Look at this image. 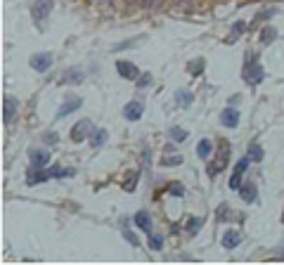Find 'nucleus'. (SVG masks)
Returning a JSON list of instances; mask_svg holds the SVG:
<instances>
[{
	"mask_svg": "<svg viewBox=\"0 0 284 265\" xmlns=\"http://www.w3.org/2000/svg\"><path fill=\"white\" fill-rule=\"evenodd\" d=\"M244 81L249 83V85H258V83L263 81V69L261 64L254 60L246 62V67H244Z\"/></svg>",
	"mask_w": 284,
	"mask_h": 265,
	"instance_id": "nucleus-1",
	"label": "nucleus"
},
{
	"mask_svg": "<svg viewBox=\"0 0 284 265\" xmlns=\"http://www.w3.org/2000/svg\"><path fill=\"white\" fill-rule=\"evenodd\" d=\"M52 5H55V0H36V3H34L31 14H34V19H36V24H38V26H43V21H45V17L50 14Z\"/></svg>",
	"mask_w": 284,
	"mask_h": 265,
	"instance_id": "nucleus-2",
	"label": "nucleus"
},
{
	"mask_svg": "<svg viewBox=\"0 0 284 265\" xmlns=\"http://www.w3.org/2000/svg\"><path fill=\"white\" fill-rule=\"evenodd\" d=\"M92 135V123L88 121V119H83V121H78L74 128H71V140L74 142H83L85 137Z\"/></svg>",
	"mask_w": 284,
	"mask_h": 265,
	"instance_id": "nucleus-3",
	"label": "nucleus"
},
{
	"mask_svg": "<svg viewBox=\"0 0 284 265\" xmlns=\"http://www.w3.org/2000/svg\"><path fill=\"white\" fill-rule=\"evenodd\" d=\"M116 69H118V74H121V78H125V81H138L140 78V71H138V67L133 64V62H128V60H118L116 62Z\"/></svg>",
	"mask_w": 284,
	"mask_h": 265,
	"instance_id": "nucleus-4",
	"label": "nucleus"
},
{
	"mask_svg": "<svg viewBox=\"0 0 284 265\" xmlns=\"http://www.w3.org/2000/svg\"><path fill=\"white\" fill-rule=\"evenodd\" d=\"M251 159H242V161L237 163V168L232 170V178H230V190H242V178L246 173V166H249Z\"/></svg>",
	"mask_w": 284,
	"mask_h": 265,
	"instance_id": "nucleus-5",
	"label": "nucleus"
},
{
	"mask_svg": "<svg viewBox=\"0 0 284 265\" xmlns=\"http://www.w3.org/2000/svg\"><path fill=\"white\" fill-rule=\"evenodd\" d=\"M52 67V54L50 52H38L31 57V69H36V71H48V69Z\"/></svg>",
	"mask_w": 284,
	"mask_h": 265,
	"instance_id": "nucleus-6",
	"label": "nucleus"
},
{
	"mask_svg": "<svg viewBox=\"0 0 284 265\" xmlns=\"http://www.w3.org/2000/svg\"><path fill=\"white\" fill-rule=\"evenodd\" d=\"M3 119H5V123L17 119V100L12 95H5V100H3Z\"/></svg>",
	"mask_w": 284,
	"mask_h": 265,
	"instance_id": "nucleus-7",
	"label": "nucleus"
},
{
	"mask_svg": "<svg viewBox=\"0 0 284 265\" xmlns=\"http://www.w3.org/2000/svg\"><path fill=\"white\" fill-rule=\"evenodd\" d=\"M135 225H138V230H142L145 234H152V232H154L152 216H149L147 211H138V213H135Z\"/></svg>",
	"mask_w": 284,
	"mask_h": 265,
	"instance_id": "nucleus-8",
	"label": "nucleus"
},
{
	"mask_svg": "<svg viewBox=\"0 0 284 265\" xmlns=\"http://www.w3.org/2000/svg\"><path fill=\"white\" fill-rule=\"evenodd\" d=\"M228 159H230V152L223 147V150H220V157H218L213 163H211V166H208V175L215 178L218 173H220V170H225V166H228Z\"/></svg>",
	"mask_w": 284,
	"mask_h": 265,
	"instance_id": "nucleus-9",
	"label": "nucleus"
},
{
	"mask_svg": "<svg viewBox=\"0 0 284 265\" xmlns=\"http://www.w3.org/2000/svg\"><path fill=\"white\" fill-rule=\"evenodd\" d=\"M142 111H145L142 102H135V100L123 107V116L128 119V121H138V119H142Z\"/></svg>",
	"mask_w": 284,
	"mask_h": 265,
	"instance_id": "nucleus-10",
	"label": "nucleus"
},
{
	"mask_svg": "<svg viewBox=\"0 0 284 265\" xmlns=\"http://www.w3.org/2000/svg\"><path fill=\"white\" fill-rule=\"evenodd\" d=\"M220 121L225 128H237V123H239V111L232 107L228 109H223V114H220Z\"/></svg>",
	"mask_w": 284,
	"mask_h": 265,
	"instance_id": "nucleus-11",
	"label": "nucleus"
},
{
	"mask_svg": "<svg viewBox=\"0 0 284 265\" xmlns=\"http://www.w3.org/2000/svg\"><path fill=\"white\" fill-rule=\"evenodd\" d=\"M31 166H38V168H43V166H48L50 161V150H31Z\"/></svg>",
	"mask_w": 284,
	"mask_h": 265,
	"instance_id": "nucleus-12",
	"label": "nucleus"
},
{
	"mask_svg": "<svg viewBox=\"0 0 284 265\" xmlns=\"http://www.w3.org/2000/svg\"><path fill=\"white\" fill-rule=\"evenodd\" d=\"M83 81H85V74L81 69H69V71H64L62 83H67V85H78V83H83Z\"/></svg>",
	"mask_w": 284,
	"mask_h": 265,
	"instance_id": "nucleus-13",
	"label": "nucleus"
},
{
	"mask_svg": "<svg viewBox=\"0 0 284 265\" xmlns=\"http://www.w3.org/2000/svg\"><path fill=\"white\" fill-rule=\"evenodd\" d=\"M76 109H81V100H78V97H69V100H67V102H64L62 107H59L57 116H59V119H64L67 114H74Z\"/></svg>",
	"mask_w": 284,
	"mask_h": 265,
	"instance_id": "nucleus-14",
	"label": "nucleus"
},
{
	"mask_svg": "<svg viewBox=\"0 0 284 265\" xmlns=\"http://www.w3.org/2000/svg\"><path fill=\"white\" fill-rule=\"evenodd\" d=\"M211 152H213V142H211V140H206V137H204V140H199V144H197V154H199L201 159H208V157H211Z\"/></svg>",
	"mask_w": 284,
	"mask_h": 265,
	"instance_id": "nucleus-15",
	"label": "nucleus"
},
{
	"mask_svg": "<svg viewBox=\"0 0 284 265\" xmlns=\"http://www.w3.org/2000/svg\"><path fill=\"white\" fill-rule=\"evenodd\" d=\"M239 194H242V199L244 201H256V185L254 183H246V185H242V190H239Z\"/></svg>",
	"mask_w": 284,
	"mask_h": 265,
	"instance_id": "nucleus-16",
	"label": "nucleus"
},
{
	"mask_svg": "<svg viewBox=\"0 0 284 265\" xmlns=\"http://www.w3.org/2000/svg\"><path fill=\"white\" fill-rule=\"evenodd\" d=\"M237 244H239V234H237L235 230H228L223 234V246H225V249H235Z\"/></svg>",
	"mask_w": 284,
	"mask_h": 265,
	"instance_id": "nucleus-17",
	"label": "nucleus"
},
{
	"mask_svg": "<svg viewBox=\"0 0 284 265\" xmlns=\"http://www.w3.org/2000/svg\"><path fill=\"white\" fill-rule=\"evenodd\" d=\"M192 100H194V95L190 90H178V93H175V102L180 104V107H190Z\"/></svg>",
	"mask_w": 284,
	"mask_h": 265,
	"instance_id": "nucleus-18",
	"label": "nucleus"
},
{
	"mask_svg": "<svg viewBox=\"0 0 284 265\" xmlns=\"http://www.w3.org/2000/svg\"><path fill=\"white\" fill-rule=\"evenodd\" d=\"M104 142H107V130H104V128L95 130V135H92V147H95V150H100Z\"/></svg>",
	"mask_w": 284,
	"mask_h": 265,
	"instance_id": "nucleus-19",
	"label": "nucleus"
},
{
	"mask_svg": "<svg viewBox=\"0 0 284 265\" xmlns=\"http://www.w3.org/2000/svg\"><path fill=\"white\" fill-rule=\"evenodd\" d=\"M161 246H164V237H159V234H149V249L152 251H161Z\"/></svg>",
	"mask_w": 284,
	"mask_h": 265,
	"instance_id": "nucleus-20",
	"label": "nucleus"
},
{
	"mask_svg": "<svg viewBox=\"0 0 284 265\" xmlns=\"http://www.w3.org/2000/svg\"><path fill=\"white\" fill-rule=\"evenodd\" d=\"M275 36H277V31H275L272 26L263 28V34H261V43H263V45H268V43H272V38H275Z\"/></svg>",
	"mask_w": 284,
	"mask_h": 265,
	"instance_id": "nucleus-21",
	"label": "nucleus"
},
{
	"mask_svg": "<svg viewBox=\"0 0 284 265\" xmlns=\"http://www.w3.org/2000/svg\"><path fill=\"white\" fill-rule=\"evenodd\" d=\"M171 137H173L175 142H185V140H187V130L185 128H171Z\"/></svg>",
	"mask_w": 284,
	"mask_h": 265,
	"instance_id": "nucleus-22",
	"label": "nucleus"
},
{
	"mask_svg": "<svg viewBox=\"0 0 284 265\" xmlns=\"http://www.w3.org/2000/svg\"><path fill=\"white\" fill-rule=\"evenodd\" d=\"M249 159H251V161H261V159H263V150H261L256 142L249 147Z\"/></svg>",
	"mask_w": 284,
	"mask_h": 265,
	"instance_id": "nucleus-23",
	"label": "nucleus"
},
{
	"mask_svg": "<svg viewBox=\"0 0 284 265\" xmlns=\"http://www.w3.org/2000/svg\"><path fill=\"white\" fill-rule=\"evenodd\" d=\"M201 227V218H190L187 220V232L190 234H197V230Z\"/></svg>",
	"mask_w": 284,
	"mask_h": 265,
	"instance_id": "nucleus-24",
	"label": "nucleus"
},
{
	"mask_svg": "<svg viewBox=\"0 0 284 265\" xmlns=\"http://www.w3.org/2000/svg\"><path fill=\"white\" fill-rule=\"evenodd\" d=\"M152 74H145V76H140L138 78V88H147V85H152Z\"/></svg>",
	"mask_w": 284,
	"mask_h": 265,
	"instance_id": "nucleus-25",
	"label": "nucleus"
},
{
	"mask_svg": "<svg viewBox=\"0 0 284 265\" xmlns=\"http://www.w3.org/2000/svg\"><path fill=\"white\" fill-rule=\"evenodd\" d=\"M168 192H171L173 197H182V194H185V187H182L180 183H173V185H171V190H168Z\"/></svg>",
	"mask_w": 284,
	"mask_h": 265,
	"instance_id": "nucleus-26",
	"label": "nucleus"
},
{
	"mask_svg": "<svg viewBox=\"0 0 284 265\" xmlns=\"http://www.w3.org/2000/svg\"><path fill=\"white\" fill-rule=\"evenodd\" d=\"M178 163H182V157H166V159H161V166H178Z\"/></svg>",
	"mask_w": 284,
	"mask_h": 265,
	"instance_id": "nucleus-27",
	"label": "nucleus"
},
{
	"mask_svg": "<svg viewBox=\"0 0 284 265\" xmlns=\"http://www.w3.org/2000/svg\"><path fill=\"white\" fill-rule=\"evenodd\" d=\"M201 69H204V62H192V64H190V71H192V76H199L201 74Z\"/></svg>",
	"mask_w": 284,
	"mask_h": 265,
	"instance_id": "nucleus-28",
	"label": "nucleus"
},
{
	"mask_svg": "<svg viewBox=\"0 0 284 265\" xmlns=\"http://www.w3.org/2000/svg\"><path fill=\"white\" fill-rule=\"evenodd\" d=\"M123 237L128 239V242H131L133 246H138V244H140V242H138V237H135V234H133V232L128 230V227H123Z\"/></svg>",
	"mask_w": 284,
	"mask_h": 265,
	"instance_id": "nucleus-29",
	"label": "nucleus"
},
{
	"mask_svg": "<svg viewBox=\"0 0 284 265\" xmlns=\"http://www.w3.org/2000/svg\"><path fill=\"white\" fill-rule=\"evenodd\" d=\"M43 140H45V142H48V144H57V140H59V135H57V133H45V135H43Z\"/></svg>",
	"mask_w": 284,
	"mask_h": 265,
	"instance_id": "nucleus-30",
	"label": "nucleus"
},
{
	"mask_svg": "<svg viewBox=\"0 0 284 265\" xmlns=\"http://www.w3.org/2000/svg\"><path fill=\"white\" fill-rule=\"evenodd\" d=\"M135 183H138V175H131V178H128V183H125V192H133V190H135Z\"/></svg>",
	"mask_w": 284,
	"mask_h": 265,
	"instance_id": "nucleus-31",
	"label": "nucleus"
},
{
	"mask_svg": "<svg viewBox=\"0 0 284 265\" xmlns=\"http://www.w3.org/2000/svg\"><path fill=\"white\" fill-rule=\"evenodd\" d=\"M242 31H244V24H237V26L232 28V36H239V34H242Z\"/></svg>",
	"mask_w": 284,
	"mask_h": 265,
	"instance_id": "nucleus-32",
	"label": "nucleus"
},
{
	"mask_svg": "<svg viewBox=\"0 0 284 265\" xmlns=\"http://www.w3.org/2000/svg\"><path fill=\"white\" fill-rule=\"evenodd\" d=\"M282 220H284V218H282Z\"/></svg>",
	"mask_w": 284,
	"mask_h": 265,
	"instance_id": "nucleus-33",
	"label": "nucleus"
}]
</instances>
